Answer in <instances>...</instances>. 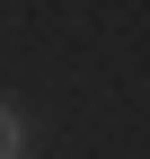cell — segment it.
Masks as SVG:
<instances>
[{"label":"cell","instance_id":"1","mask_svg":"<svg viewBox=\"0 0 150 159\" xmlns=\"http://www.w3.org/2000/svg\"><path fill=\"white\" fill-rule=\"evenodd\" d=\"M27 150V133H18V106H0V159H18Z\"/></svg>","mask_w":150,"mask_h":159}]
</instances>
